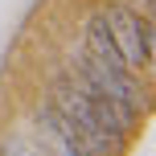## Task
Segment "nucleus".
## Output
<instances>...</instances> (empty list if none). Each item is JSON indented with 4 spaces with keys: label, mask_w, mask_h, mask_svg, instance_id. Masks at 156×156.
Returning a JSON list of instances; mask_svg holds the SVG:
<instances>
[{
    "label": "nucleus",
    "mask_w": 156,
    "mask_h": 156,
    "mask_svg": "<svg viewBox=\"0 0 156 156\" xmlns=\"http://www.w3.org/2000/svg\"><path fill=\"white\" fill-rule=\"evenodd\" d=\"M99 16H103V25H107L111 41H115L119 58L127 62V70H132V66L148 70V66H152V54H156V29H152V16H140V12L119 8V4H111L107 12H99Z\"/></svg>",
    "instance_id": "1"
},
{
    "label": "nucleus",
    "mask_w": 156,
    "mask_h": 156,
    "mask_svg": "<svg viewBox=\"0 0 156 156\" xmlns=\"http://www.w3.org/2000/svg\"><path fill=\"white\" fill-rule=\"evenodd\" d=\"M70 66H74L78 78H86V82H90L94 90H103L111 103H119V107H127V111H140L144 90H140V82H136L123 66H107V62H99V58H90L86 49L70 58Z\"/></svg>",
    "instance_id": "2"
},
{
    "label": "nucleus",
    "mask_w": 156,
    "mask_h": 156,
    "mask_svg": "<svg viewBox=\"0 0 156 156\" xmlns=\"http://www.w3.org/2000/svg\"><path fill=\"white\" fill-rule=\"evenodd\" d=\"M136 8H140V16H152V0H132Z\"/></svg>",
    "instance_id": "3"
}]
</instances>
